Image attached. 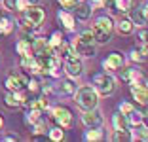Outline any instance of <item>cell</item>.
Instances as JSON below:
<instances>
[{
    "label": "cell",
    "instance_id": "obj_39",
    "mask_svg": "<svg viewBox=\"0 0 148 142\" xmlns=\"http://www.w3.org/2000/svg\"><path fill=\"white\" fill-rule=\"evenodd\" d=\"M4 127V117H2V114H0V129Z\"/></svg>",
    "mask_w": 148,
    "mask_h": 142
},
{
    "label": "cell",
    "instance_id": "obj_21",
    "mask_svg": "<svg viewBox=\"0 0 148 142\" xmlns=\"http://www.w3.org/2000/svg\"><path fill=\"white\" fill-rule=\"evenodd\" d=\"M112 125H114V131L131 129V127H129V123H127V119H125V116H123V114H120V112L112 116Z\"/></svg>",
    "mask_w": 148,
    "mask_h": 142
},
{
    "label": "cell",
    "instance_id": "obj_7",
    "mask_svg": "<svg viewBox=\"0 0 148 142\" xmlns=\"http://www.w3.org/2000/svg\"><path fill=\"white\" fill-rule=\"evenodd\" d=\"M131 85V95H133V99L137 100L139 104H146L148 100V95H146V78L140 80V82H135V83H129Z\"/></svg>",
    "mask_w": 148,
    "mask_h": 142
},
{
    "label": "cell",
    "instance_id": "obj_16",
    "mask_svg": "<svg viewBox=\"0 0 148 142\" xmlns=\"http://www.w3.org/2000/svg\"><path fill=\"white\" fill-rule=\"evenodd\" d=\"M15 49H17V55L19 57H32L34 53H32V47H31V40H19L17 44H15Z\"/></svg>",
    "mask_w": 148,
    "mask_h": 142
},
{
    "label": "cell",
    "instance_id": "obj_1",
    "mask_svg": "<svg viewBox=\"0 0 148 142\" xmlns=\"http://www.w3.org/2000/svg\"><path fill=\"white\" fill-rule=\"evenodd\" d=\"M112 30H114L112 17H108V15H101V17L95 19V25H93L91 32H93V38H95L97 44H106V42H110Z\"/></svg>",
    "mask_w": 148,
    "mask_h": 142
},
{
    "label": "cell",
    "instance_id": "obj_38",
    "mask_svg": "<svg viewBox=\"0 0 148 142\" xmlns=\"http://www.w3.org/2000/svg\"><path fill=\"white\" fill-rule=\"evenodd\" d=\"M6 140H17V137H13V134H8V137H6Z\"/></svg>",
    "mask_w": 148,
    "mask_h": 142
},
{
    "label": "cell",
    "instance_id": "obj_12",
    "mask_svg": "<svg viewBox=\"0 0 148 142\" xmlns=\"http://www.w3.org/2000/svg\"><path fill=\"white\" fill-rule=\"evenodd\" d=\"M74 51L78 53V57H93L95 55V46L93 44H82L78 40H74Z\"/></svg>",
    "mask_w": 148,
    "mask_h": 142
},
{
    "label": "cell",
    "instance_id": "obj_17",
    "mask_svg": "<svg viewBox=\"0 0 148 142\" xmlns=\"http://www.w3.org/2000/svg\"><path fill=\"white\" fill-rule=\"evenodd\" d=\"M122 80L127 82V83H135V82L144 80V76H143V72H140L139 68H129V70H125V72L122 74Z\"/></svg>",
    "mask_w": 148,
    "mask_h": 142
},
{
    "label": "cell",
    "instance_id": "obj_37",
    "mask_svg": "<svg viewBox=\"0 0 148 142\" xmlns=\"http://www.w3.org/2000/svg\"><path fill=\"white\" fill-rule=\"evenodd\" d=\"M139 38H140V42H143V44H146V29H144V27H143V30L139 32Z\"/></svg>",
    "mask_w": 148,
    "mask_h": 142
},
{
    "label": "cell",
    "instance_id": "obj_31",
    "mask_svg": "<svg viewBox=\"0 0 148 142\" xmlns=\"http://www.w3.org/2000/svg\"><path fill=\"white\" fill-rule=\"evenodd\" d=\"M76 40H78V42H82V44H95V38H93V32H91V30H84V32Z\"/></svg>",
    "mask_w": 148,
    "mask_h": 142
},
{
    "label": "cell",
    "instance_id": "obj_40",
    "mask_svg": "<svg viewBox=\"0 0 148 142\" xmlns=\"http://www.w3.org/2000/svg\"><path fill=\"white\" fill-rule=\"evenodd\" d=\"M0 2H2V0H0Z\"/></svg>",
    "mask_w": 148,
    "mask_h": 142
},
{
    "label": "cell",
    "instance_id": "obj_34",
    "mask_svg": "<svg viewBox=\"0 0 148 142\" xmlns=\"http://www.w3.org/2000/svg\"><path fill=\"white\" fill-rule=\"evenodd\" d=\"M133 104L131 102H127V100H123V102H120V114H123V116H125V114H129L131 110H133Z\"/></svg>",
    "mask_w": 148,
    "mask_h": 142
},
{
    "label": "cell",
    "instance_id": "obj_13",
    "mask_svg": "<svg viewBox=\"0 0 148 142\" xmlns=\"http://www.w3.org/2000/svg\"><path fill=\"white\" fill-rule=\"evenodd\" d=\"M91 6L89 4H84V2H76L74 4V17L76 19H82V21H86V19L91 17Z\"/></svg>",
    "mask_w": 148,
    "mask_h": 142
},
{
    "label": "cell",
    "instance_id": "obj_15",
    "mask_svg": "<svg viewBox=\"0 0 148 142\" xmlns=\"http://www.w3.org/2000/svg\"><path fill=\"white\" fill-rule=\"evenodd\" d=\"M76 89H78V85L72 82V80H63L59 85H57V93L65 95V97H70V95L76 93Z\"/></svg>",
    "mask_w": 148,
    "mask_h": 142
},
{
    "label": "cell",
    "instance_id": "obj_25",
    "mask_svg": "<svg viewBox=\"0 0 148 142\" xmlns=\"http://www.w3.org/2000/svg\"><path fill=\"white\" fill-rule=\"evenodd\" d=\"M40 119H42V110H36V108H29V112L25 114V121H27V123L34 125V123H38Z\"/></svg>",
    "mask_w": 148,
    "mask_h": 142
},
{
    "label": "cell",
    "instance_id": "obj_30",
    "mask_svg": "<svg viewBox=\"0 0 148 142\" xmlns=\"http://www.w3.org/2000/svg\"><path fill=\"white\" fill-rule=\"evenodd\" d=\"M48 42H49V46H51L53 49H57V47L63 44V34L59 32V30H57V32H53V34H51V38H49Z\"/></svg>",
    "mask_w": 148,
    "mask_h": 142
},
{
    "label": "cell",
    "instance_id": "obj_8",
    "mask_svg": "<svg viewBox=\"0 0 148 142\" xmlns=\"http://www.w3.org/2000/svg\"><path fill=\"white\" fill-rule=\"evenodd\" d=\"M27 80L29 76L27 74H15V72H10L8 78H6L4 85L8 87V91H15V89H21V87L27 85Z\"/></svg>",
    "mask_w": 148,
    "mask_h": 142
},
{
    "label": "cell",
    "instance_id": "obj_19",
    "mask_svg": "<svg viewBox=\"0 0 148 142\" xmlns=\"http://www.w3.org/2000/svg\"><path fill=\"white\" fill-rule=\"evenodd\" d=\"M125 119H127V123H129V127H135V125H139V123L144 121V112H139L137 108H133L129 114H125Z\"/></svg>",
    "mask_w": 148,
    "mask_h": 142
},
{
    "label": "cell",
    "instance_id": "obj_4",
    "mask_svg": "<svg viewBox=\"0 0 148 142\" xmlns=\"http://www.w3.org/2000/svg\"><path fill=\"white\" fill-rule=\"evenodd\" d=\"M53 119L57 121V125L59 127H63V129H66V127H70L74 121V114L70 108L66 106H55L53 108Z\"/></svg>",
    "mask_w": 148,
    "mask_h": 142
},
{
    "label": "cell",
    "instance_id": "obj_18",
    "mask_svg": "<svg viewBox=\"0 0 148 142\" xmlns=\"http://www.w3.org/2000/svg\"><path fill=\"white\" fill-rule=\"evenodd\" d=\"M57 51H59V57H61V59H74V57H78V53L74 51L72 44H65L63 42L61 46L57 47Z\"/></svg>",
    "mask_w": 148,
    "mask_h": 142
},
{
    "label": "cell",
    "instance_id": "obj_32",
    "mask_svg": "<svg viewBox=\"0 0 148 142\" xmlns=\"http://www.w3.org/2000/svg\"><path fill=\"white\" fill-rule=\"evenodd\" d=\"M4 104H6L8 108H15V106H19V102H17V99H15L13 91H8V93H6V97H4Z\"/></svg>",
    "mask_w": 148,
    "mask_h": 142
},
{
    "label": "cell",
    "instance_id": "obj_14",
    "mask_svg": "<svg viewBox=\"0 0 148 142\" xmlns=\"http://www.w3.org/2000/svg\"><path fill=\"white\" fill-rule=\"evenodd\" d=\"M57 21L69 30H74V25H76V17H74L70 12H66V10H63V12L57 13Z\"/></svg>",
    "mask_w": 148,
    "mask_h": 142
},
{
    "label": "cell",
    "instance_id": "obj_5",
    "mask_svg": "<svg viewBox=\"0 0 148 142\" xmlns=\"http://www.w3.org/2000/svg\"><path fill=\"white\" fill-rule=\"evenodd\" d=\"M44 19H46V12H44V8H40L38 4H32L25 10V19H23V21L31 23V25H42Z\"/></svg>",
    "mask_w": 148,
    "mask_h": 142
},
{
    "label": "cell",
    "instance_id": "obj_22",
    "mask_svg": "<svg viewBox=\"0 0 148 142\" xmlns=\"http://www.w3.org/2000/svg\"><path fill=\"white\" fill-rule=\"evenodd\" d=\"M118 30H120V34H131L135 30V23L131 21L129 17H123L118 21Z\"/></svg>",
    "mask_w": 148,
    "mask_h": 142
},
{
    "label": "cell",
    "instance_id": "obj_29",
    "mask_svg": "<svg viewBox=\"0 0 148 142\" xmlns=\"http://www.w3.org/2000/svg\"><path fill=\"white\" fill-rule=\"evenodd\" d=\"M114 140H123V142H129L133 140V134H131L129 129H123V131H114Z\"/></svg>",
    "mask_w": 148,
    "mask_h": 142
},
{
    "label": "cell",
    "instance_id": "obj_35",
    "mask_svg": "<svg viewBox=\"0 0 148 142\" xmlns=\"http://www.w3.org/2000/svg\"><path fill=\"white\" fill-rule=\"evenodd\" d=\"M31 6V2L29 0H15V6H13V10H19V12H25L27 8Z\"/></svg>",
    "mask_w": 148,
    "mask_h": 142
},
{
    "label": "cell",
    "instance_id": "obj_2",
    "mask_svg": "<svg viewBox=\"0 0 148 142\" xmlns=\"http://www.w3.org/2000/svg\"><path fill=\"white\" fill-rule=\"evenodd\" d=\"M74 99H76V104L82 110H91V108H97V104H99V95L93 89V85L78 87L74 93Z\"/></svg>",
    "mask_w": 148,
    "mask_h": 142
},
{
    "label": "cell",
    "instance_id": "obj_3",
    "mask_svg": "<svg viewBox=\"0 0 148 142\" xmlns=\"http://www.w3.org/2000/svg\"><path fill=\"white\" fill-rule=\"evenodd\" d=\"M93 89L99 97H110L116 91V80L108 72H97L93 76Z\"/></svg>",
    "mask_w": 148,
    "mask_h": 142
},
{
    "label": "cell",
    "instance_id": "obj_10",
    "mask_svg": "<svg viewBox=\"0 0 148 142\" xmlns=\"http://www.w3.org/2000/svg\"><path fill=\"white\" fill-rule=\"evenodd\" d=\"M131 12V21L135 23V25H139V27H144L146 25V21H148V10H146V2H143V4L139 6V8H131L129 10Z\"/></svg>",
    "mask_w": 148,
    "mask_h": 142
},
{
    "label": "cell",
    "instance_id": "obj_11",
    "mask_svg": "<svg viewBox=\"0 0 148 142\" xmlns=\"http://www.w3.org/2000/svg\"><path fill=\"white\" fill-rule=\"evenodd\" d=\"M65 72L69 74L70 78H80V76H82V72H84V65L78 61V57H74V59H66Z\"/></svg>",
    "mask_w": 148,
    "mask_h": 142
},
{
    "label": "cell",
    "instance_id": "obj_24",
    "mask_svg": "<svg viewBox=\"0 0 148 142\" xmlns=\"http://www.w3.org/2000/svg\"><path fill=\"white\" fill-rule=\"evenodd\" d=\"M13 30V19L10 15H0V34H10Z\"/></svg>",
    "mask_w": 148,
    "mask_h": 142
},
{
    "label": "cell",
    "instance_id": "obj_9",
    "mask_svg": "<svg viewBox=\"0 0 148 142\" xmlns=\"http://www.w3.org/2000/svg\"><path fill=\"white\" fill-rule=\"evenodd\" d=\"M123 63H125V59H123V55L120 51H112L106 55V59L103 61V68L105 70H118L122 68Z\"/></svg>",
    "mask_w": 148,
    "mask_h": 142
},
{
    "label": "cell",
    "instance_id": "obj_6",
    "mask_svg": "<svg viewBox=\"0 0 148 142\" xmlns=\"http://www.w3.org/2000/svg\"><path fill=\"white\" fill-rule=\"evenodd\" d=\"M82 121H84V125H86V127H101L105 119H103V114H101V110L91 108V110H84Z\"/></svg>",
    "mask_w": 148,
    "mask_h": 142
},
{
    "label": "cell",
    "instance_id": "obj_28",
    "mask_svg": "<svg viewBox=\"0 0 148 142\" xmlns=\"http://www.w3.org/2000/svg\"><path fill=\"white\" fill-rule=\"evenodd\" d=\"M49 138H51L53 142H59V140H63V138H65V131H63V127H59V125H57V127H53V129H49Z\"/></svg>",
    "mask_w": 148,
    "mask_h": 142
},
{
    "label": "cell",
    "instance_id": "obj_27",
    "mask_svg": "<svg viewBox=\"0 0 148 142\" xmlns=\"http://www.w3.org/2000/svg\"><path fill=\"white\" fill-rule=\"evenodd\" d=\"M131 8H133V0H114V10L118 12L127 13Z\"/></svg>",
    "mask_w": 148,
    "mask_h": 142
},
{
    "label": "cell",
    "instance_id": "obj_26",
    "mask_svg": "<svg viewBox=\"0 0 148 142\" xmlns=\"http://www.w3.org/2000/svg\"><path fill=\"white\" fill-rule=\"evenodd\" d=\"M89 131H86V134H84V138L86 140H101L103 138V131H101V127H87Z\"/></svg>",
    "mask_w": 148,
    "mask_h": 142
},
{
    "label": "cell",
    "instance_id": "obj_23",
    "mask_svg": "<svg viewBox=\"0 0 148 142\" xmlns=\"http://www.w3.org/2000/svg\"><path fill=\"white\" fill-rule=\"evenodd\" d=\"M133 129H135V131H131V134H133V140H143V142H144V140L148 138V127L144 125V121H143V123H139V125H135Z\"/></svg>",
    "mask_w": 148,
    "mask_h": 142
},
{
    "label": "cell",
    "instance_id": "obj_20",
    "mask_svg": "<svg viewBox=\"0 0 148 142\" xmlns=\"http://www.w3.org/2000/svg\"><path fill=\"white\" fill-rule=\"evenodd\" d=\"M25 106L36 108V110H46V108L49 106V102H48V99H46V97H34V99H29V100H27Z\"/></svg>",
    "mask_w": 148,
    "mask_h": 142
},
{
    "label": "cell",
    "instance_id": "obj_33",
    "mask_svg": "<svg viewBox=\"0 0 148 142\" xmlns=\"http://www.w3.org/2000/svg\"><path fill=\"white\" fill-rule=\"evenodd\" d=\"M25 87H27L29 91H32V93H36V91H40L42 83H40L36 78H29V80H27V85H25Z\"/></svg>",
    "mask_w": 148,
    "mask_h": 142
},
{
    "label": "cell",
    "instance_id": "obj_36",
    "mask_svg": "<svg viewBox=\"0 0 148 142\" xmlns=\"http://www.w3.org/2000/svg\"><path fill=\"white\" fill-rule=\"evenodd\" d=\"M78 0H59V4L63 6L65 10H70V8H74V4H76Z\"/></svg>",
    "mask_w": 148,
    "mask_h": 142
}]
</instances>
